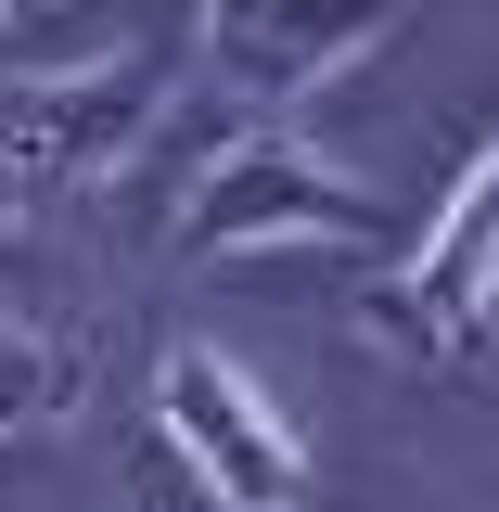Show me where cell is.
<instances>
[{"label":"cell","mask_w":499,"mask_h":512,"mask_svg":"<svg viewBox=\"0 0 499 512\" xmlns=\"http://www.w3.org/2000/svg\"><path fill=\"white\" fill-rule=\"evenodd\" d=\"M167 244L180 256H244V244H359V256H397L410 218H397L384 192H359L346 167H320L295 128H244V141L192 180V205H180Z\"/></svg>","instance_id":"cell-1"},{"label":"cell","mask_w":499,"mask_h":512,"mask_svg":"<svg viewBox=\"0 0 499 512\" xmlns=\"http://www.w3.org/2000/svg\"><path fill=\"white\" fill-rule=\"evenodd\" d=\"M154 64L116 52V64H77V77H0V231L26 218V205H52V192L103 180L128 141L154 128Z\"/></svg>","instance_id":"cell-2"},{"label":"cell","mask_w":499,"mask_h":512,"mask_svg":"<svg viewBox=\"0 0 499 512\" xmlns=\"http://www.w3.org/2000/svg\"><path fill=\"white\" fill-rule=\"evenodd\" d=\"M154 423L167 448L192 461V487L218 512H308V448L282 436V410L244 384V359H218V346H167V372H154Z\"/></svg>","instance_id":"cell-3"},{"label":"cell","mask_w":499,"mask_h":512,"mask_svg":"<svg viewBox=\"0 0 499 512\" xmlns=\"http://www.w3.org/2000/svg\"><path fill=\"white\" fill-rule=\"evenodd\" d=\"M410 0H205V77L244 103L256 128H282V103L333 90L359 52L397 39Z\"/></svg>","instance_id":"cell-4"},{"label":"cell","mask_w":499,"mask_h":512,"mask_svg":"<svg viewBox=\"0 0 499 512\" xmlns=\"http://www.w3.org/2000/svg\"><path fill=\"white\" fill-rule=\"evenodd\" d=\"M487 192H499V154L474 141L461 180H448V205H436V231H410V244H397V282L372 295L384 346H410V359H474V346H487V295H499Z\"/></svg>","instance_id":"cell-5"},{"label":"cell","mask_w":499,"mask_h":512,"mask_svg":"<svg viewBox=\"0 0 499 512\" xmlns=\"http://www.w3.org/2000/svg\"><path fill=\"white\" fill-rule=\"evenodd\" d=\"M52 410H64V346L39 320L0 308V436H26V423H52Z\"/></svg>","instance_id":"cell-6"},{"label":"cell","mask_w":499,"mask_h":512,"mask_svg":"<svg viewBox=\"0 0 499 512\" xmlns=\"http://www.w3.org/2000/svg\"><path fill=\"white\" fill-rule=\"evenodd\" d=\"M0 13H13V0H0Z\"/></svg>","instance_id":"cell-7"}]
</instances>
